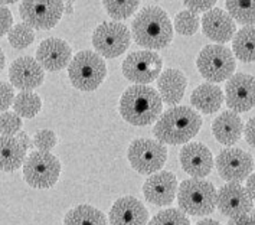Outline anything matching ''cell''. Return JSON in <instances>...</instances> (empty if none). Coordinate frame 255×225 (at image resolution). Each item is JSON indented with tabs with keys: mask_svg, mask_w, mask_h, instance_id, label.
I'll return each instance as SVG.
<instances>
[{
	"mask_svg": "<svg viewBox=\"0 0 255 225\" xmlns=\"http://www.w3.org/2000/svg\"><path fill=\"white\" fill-rule=\"evenodd\" d=\"M13 25V14L7 6L0 4V38L9 33Z\"/></svg>",
	"mask_w": 255,
	"mask_h": 225,
	"instance_id": "obj_37",
	"label": "cell"
},
{
	"mask_svg": "<svg viewBox=\"0 0 255 225\" xmlns=\"http://www.w3.org/2000/svg\"><path fill=\"white\" fill-rule=\"evenodd\" d=\"M14 95L16 94H14L12 84L0 81V113H4L9 107L12 106Z\"/></svg>",
	"mask_w": 255,
	"mask_h": 225,
	"instance_id": "obj_35",
	"label": "cell"
},
{
	"mask_svg": "<svg viewBox=\"0 0 255 225\" xmlns=\"http://www.w3.org/2000/svg\"><path fill=\"white\" fill-rule=\"evenodd\" d=\"M183 4H185V7H186V10H190V12H193V13H199V12H209V10H212L214 7H215L216 1L214 0H211V1H208V0H188V1H183Z\"/></svg>",
	"mask_w": 255,
	"mask_h": 225,
	"instance_id": "obj_36",
	"label": "cell"
},
{
	"mask_svg": "<svg viewBox=\"0 0 255 225\" xmlns=\"http://www.w3.org/2000/svg\"><path fill=\"white\" fill-rule=\"evenodd\" d=\"M179 159L182 169L195 179L208 176L214 169V156L208 146L202 143H188L183 146Z\"/></svg>",
	"mask_w": 255,
	"mask_h": 225,
	"instance_id": "obj_18",
	"label": "cell"
},
{
	"mask_svg": "<svg viewBox=\"0 0 255 225\" xmlns=\"http://www.w3.org/2000/svg\"><path fill=\"white\" fill-rule=\"evenodd\" d=\"M199 26H201V19L196 13L190 10H182L176 14L175 29L177 33L183 36H192L199 30Z\"/></svg>",
	"mask_w": 255,
	"mask_h": 225,
	"instance_id": "obj_30",
	"label": "cell"
},
{
	"mask_svg": "<svg viewBox=\"0 0 255 225\" xmlns=\"http://www.w3.org/2000/svg\"><path fill=\"white\" fill-rule=\"evenodd\" d=\"M177 186V179L173 173L161 171L150 175L146 179L143 185V195L156 207H167L175 201Z\"/></svg>",
	"mask_w": 255,
	"mask_h": 225,
	"instance_id": "obj_16",
	"label": "cell"
},
{
	"mask_svg": "<svg viewBox=\"0 0 255 225\" xmlns=\"http://www.w3.org/2000/svg\"><path fill=\"white\" fill-rule=\"evenodd\" d=\"M23 121L14 111H4L0 114V133L1 136H10L14 137L22 130Z\"/></svg>",
	"mask_w": 255,
	"mask_h": 225,
	"instance_id": "obj_33",
	"label": "cell"
},
{
	"mask_svg": "<svg viewBox=\"0 0 255 225\" xmlns=\"http://www.w3.org/2000/svg\"><path fill=\"white\" fill-rule=\"evenodd\" d=\"M216 207L222 212V215L228 218H235L253 211L254 201L251 199L245 186L237 182H228L221 186L218 192Z\"/></svg>",
	"mask_w": 255,
	"mask_h": 225,
	"instance_id": "obj_14",
	"label": "cell"
},
{
	"mask_svg": "<svg viewBox=\"0 0 255 225\" xmlns=\"http://www.w3.org/2000/svg\"><path fill=\"white\" fill-rule=\"evenodd\" d=\"M123 75L137 85H146L159 78L163 68L160 55L153 51H137L123 61Z\"/></svg>",
	"mask_w": 255,
	"mask_h": 225,
	"instance_id": "obj_10",
	"label": "cell"
},
{
	"mask_svg": "<svg viewBox=\"0 0 255 225\" xmlns=\"http://www.w3.org/2000/svg\"><path fill=\"white\" fill-rule=\"evenodd\" d=\"M228 14L234 19V22H238L245 26L255 25V0L254 1H237L228 0L225 1Z\"/></svg>",
	"mask_w": 255,
	"mask_h": 225,
	"instance_id": "obj_28",
	"label": "cell"
},
{
	"mask_svg": "<svg viewBox=\"0 0 255 225\" xmlns=\"http://www.w3.org/2000/svg\"><path fill=\"white\" fill-rule=\"evenodd\" d=\"M244 132V121L234 111H224L212 123L214 137L222 145H235L240 142Z\"/></svg>",
	"mask_w": 255,
	"mask_h": 225,
	"instance_id": "obj_22",
	"label": "cell"
},
{
	"mask_svg": "<svg viewBox=\"0 0 255 225\" xmlns=\"http://www.w3.org/2000/svg\"><path fill=\"white\" fill-rule=\"evenodd\" d=\"M65 13L64 1L48 0V1H22L19 4V14L32 29L49 30L58 25L62 14Z\"/></svg>",
	"mask_w": 255,
	"mask_h": 225,
	"instance_id": "obj_11",
	"label": "cell"
},
{
	"mask_svg": "<svg viewBox=\"0 0 255 225\" xmlns=\"http://www.w3.org/2000/svg\"><path fill=\"white\" fill-rule=\"evenodd\" d=\"M131 33L128 27L120 22H104L95 27L93 45L100 56L117 58L128 49Z\"/></svg>",
	"mask_w": 255,
	"mask_h": 225,
	"instance_id": "obj_9",
	"label": "cell"
},
{
	"mask_svg": "<svg viewBox=\"0 0 255 225\" xmlns=\"http://www.w3.org/2000/svg\"><path fill=\"white\" fill-rule=\"evenodd\" d=\"M64 6H65V10H67L68 13H72V3H69V1H64Z\"/></svg>",
	"mask_w": 255,
	"mask_h": 225,
	"instance_id": "obj_44",
	"label": "cell"
},
{
	"mask_svg": "<svg viewBox=\"0 0 255 225\" xmlns=\"http://www.w3.org/2000/svg\"><path fill=\"white\" fill-rule=\"evenodd\" d=\"M244 134L248 145L255 147V117L248 120V123L244 126Z\"/></svg>",
	"mask_w": 255,
	"mask_h": 225,
	"instance_id": "obj_39",
	"label": "cell"
},
{
	"mask_svg": "<svg viewBox=\"0 0 255 225\" xmlns=\"http://www.w3.org/2000/svg\"><path fill=\"white\" fill-rule=\"evenodd\" d=\"M42 108V100L32 91H20L14 95L13 111L22 119H33Z\"/></svg>",
	"mask_w": 255,
	"mask_h": 225,
	"instance_id": "obj_27",
	"label": "cell"
},
{
	"mask_svg": "<svg viewBox=\"0 0 255 225\" xmlns=\"http://www.w3.org/2000/svg\"><path fill=\"white\" fill-rule=\"evenodd\" d=\"M58 143V137L54 130L43 129L35 134L33 137V146L38 149V152H46L49 153Z\"/></svg>",
	"mask_w": 255,
	"mask_h": 225,
	"instance_id": "obj_34",
	"label": "cell"
},
{
	"mask_svg": "<svg viewBox=\"0 0 255 225\" xmlns=\"http://www.w3.org/2000/svg\"><path fill=\"white\" fill-rule=\"evenodd\" d=\"M203 33L211 40L218 42V45L227 43L237 33V25L234 19L224 9L214 7L212 10L203 14L201 20Z\"/></svg>",
	"mask_w": 255,
	"mask_h": 225,
	"instance_id": "obj_20",
	"label": "cell"
},
{
	"mask_svg": "<svg viewBox=\"0 0 255 225\" xmlns=\"http://www.w3.org/2000/svg\"><path fill=\"white\" fill-rule=\"evenodd\" d=\"M163 103L159 93L148 85H131L120 98V114L131 126H148L159 120Z\"/></svg>",
	"mask_w": 255,
	"mask_h": 225,
	"instance_id": "obj_3",
	"label": "cell"
},
{
	"mask_svg": "<svg viewBox=\"0 0 255 225\" xmlns=\"http://www.w3.org/2000/svg\"><path fill=\"white\" fill-rule=\"evenodd\" d=\"M225 101L234 113H247L255 107V77L248 74L232 75L225 87Z\"/></svg>",
	"mask_w": 255,
	"mask_h": 225,
	"instance_id": "obj_13",
	"label": "cell"
},
{
	"mask_svg": "<svg viewBox=\"0 0 255 225\" xmlns=\"http://www.w3.org/2000/svg\"><path fill=\"white\" fill-rule=\"evenodd\" d=\"M196 65L205 80L209 82H222L234 75L237 69V61L229 48L215 43L202 49Z\"/></svg>",
	"mask_w": 255,
	"mask_h": 225,
	"instance_id": "obj_6",
	"label": "cell"
},
{
	"mask_svg": "<svg viewBox=\"0 0 255 225\" xmlns=\"http://www.w3.org/2000/svg\"><path fill=\"white\" fill-rule=\"evenodd\" d=\"M135 43L148 49H163L173 38V25L167 13L159 6L143 7L131 23Z\"/></svg>",
	"mask_w": 255,
	"mask_h": 225,
	"instance_id": "obj_2",
	"label": "cell"
},
{
	"mask_svg": "<svg viewBox=\"0 0 255 225\" xmlns=\"http://www.w3.org/2000/svg\"><path fill=\"white\" fill-rule=\"evenodd\" d=\"M107 13L116 19V20H124L127 17H130L131 14H134V12L138 9V1L135 0H126V1H116V0H107L103 3Z\"/></svg>",
	"mask_w": 255,
	"mask_h": 225,
	"instance_id": "obj_31",
	"label": "cell"
},
{
	"mask_svg": "<svg viewBox=\"0 0 255 225\" xmlns=\"http://www.w3.org/2000/svg\"><path fill=\"white\" fill-rule=\"evenodd\" d=\"M177 204L180 211L192 217H205L215 211L218 191L205 179H186L177 186Z\"/></svg>",
	"mask_w": 255,
	"mask_h": 225,
	"instance_id": "obj_4",
	"label": "cell"
},
{
	"mask_svg": "<svg viewBox=\"0 0 255 225\" xmlns=\"http://www.w3.org/2000/svg\"><path fill=\"white\" fill-rule=\"evenodd\" d=\"M215 165L219 176L227 182L240 184L248 179V176L254 171L253 156L238 147H229L219 152Z\"/></svg>",
	"mask_w": 255,
	"mask_h": 225,
	"instance_id": "obj_12",
	"label": "cell"
},
{
	"mask_svg": "<svg viewBox=\"0 0 255 225\" xmlns=\"http://www.w3.org/2000/svg\"><path fill=\"white\" fill-rule=\"evenodd\" d=\"M127 159L135 172L153 175L161 171L167 160L166 146L151 139H135L128 146Z\"/></svg>",
	"mask_w": 255,
	"mask_h": 225,
	"instance_id": "obj_8",
	"label": "cell"
},
{
	"mask_svg": "<svg viewBox=\"0 0 255 225\" xmlns=\"http://www.w3.org/2000/svg\"><path fill=\"white\" fill-rule=\"evenodd\" d=\"M72 48L65 40L59 38H46L36 49V61L43 69L56 72L69 65Z\"/></svg>",
	"mask_w": 255,
	"mask_h": 225,
	"instance_id": "obj_17",
	"label": "cell"
},
{
	"mask_svg": "<svg viewBox=\"0 0 255 225\" xmlns=\"http://www.w3.org/2000/svg\"><path fill=\"white\" fill-rule=\"evenodd\" d=\"M148 225H190V221L185 212L175 208H169L157 212L150 220Z\"/></svg>",
	"mask_w": 255,
	"mask_h": 225,
	"instance_id": "obj_32",
	"label": "cell"
},
{
	"mask_svg": "<svg viewBox=\"0 0 255 225\" xmlns=\"http://www.w3.org/2000/svg\"><path fill=\"white\" fill-rule=\"evenodd\" d=\"M68 77L81 91H94L107 77V65L103 56L93 51H81L69 62Z\"/></svg>",
	"mask_w": 255,
	"mask_h": 225,
	"instance_id": "obj_5",
	"label": "cell"
},
{
	"mask_svg": "<svg viewBox=\"0 0 255 225\" xmlns=\"http://www.w3.org/2000/svg\"><path fill=\"white\" fill-rule=\"evenodd\" d=\"M9 80L12 87L20 91H32L42 85L45 80V69L32 56H20L14 59L9 68Z\"/></svg>",
	"mask_w": 255,
	"mask_h": 225,
	"instance_id": "obj_15",
	"label": "cell"
},
{
	"mask_svg": "<svg viewBox=\"0 0 255 225\" xmlns=\"http://www.w3.org/2000/svg\"><path fill=\"white\" fill-rule=\"evenodd\" d=\"M188 87V80L180 69L167 68L157 78V88L161 103L176 107L183 98Z\"/></svg>",
	"mask_w": 255,
	"mask_h": 225,
	"instance_id": "obj_21",
	"label": "cell"
},
{
	"mask_svg": "<svg viewBox=\"0 0 255 225\" xmlns=\"http://www.w3.org/2000/svg\"><path fill=\"white\" fill-rule=\"evenodd\" d=\"M108 223L110 225H147L148 211L143 202L134 197H121L113 204Z\"/></svg>",
	"mask_w": 255,
	"mask_h": 225,
	"instance_id": "obj_19",
	"label": "cell"
},
{
	"mask_svg": "<svg viewBox=\"0 0 255 225\" xmlns=\"http://www.w3.org/2000/svg\"><path fill=\"white\" fill-rule=\"evenodd\" d=\"M26 152L22 149L16 137L0 136V171L14 172L25 163Z\"/></svg>",
	"mask_w": 255,
	"mask_h": 225,
	"instance_id": "obj_24",
	"label": "cell"
},
{
	"mask_svg": "<svg viewBox=\"0 0 255 225\" xmlns=\"http://www.w3.org/2000/svg\"><path fill=\"white\" fill-rule=\"evenodd\" d=\"M234 56L242 62L255 61V26H245L240 29L232 38Z\"/></svg>",
	"mask_w": 255,
	"mask_h": 225,
	"instance_id": "obj_26",
	"label": "cell"
},
{
	"mask_svg": "<svg viewBox=\"0 0 255 225\" xmlns=\"http://www.w3.org/2000/svg\"><path fill=\"white\" fill-rule=\"evenodd\" d=\"M225 95L222 93L221 87L216 84H201L196 87L190 95V104L196 107L198 111L203 114H214L222 104H224Z\"/></svg>",
	"mask_w": 255,
	"mask_h": 225,
	"instance_id": "obj_23",
	"label": "cell"
},
{
	"mask_svg": "<svg viewBox=\"0 0 255 225\" xmlns=\"http://www.w3.org/2000/svg\"><path fill=\"white\" fill-rule=\"evenodd\" d=\"M227 225H255V211L244 214L235 218H229Z\"/></svg>",
	"mask_w": 255,
	"mask_h": 225,
	"instance_id": "obj_38",
	"label": "cell"
},
{
	"mask_svg": "<svg viewBox=\"0 0 255 225\" xmlns=\"http://www.w3.org/2000/svg\"><path fill=\"white\" fill-rule=\"evenodd\" d=\"M201 127L202 117L196 110L176 106L161 114L153 133L157 142L163 145H185L199 133Z\"/></svg>",
	"mask_w": 255,
	"mask_h": 225,
	"instance_id": "obj_1",
	"label": "cell"
},
{
	"mask_svg": "<svg viewBox=\"0 0 255 225\" xmlns=\"http://www.w3.org/2000/svg\"><path fill=\"white\" fill-rule=\"evenodd\" d=\"M14 137H16V140L20 143L22 149H23L25 152H27L29 149H32V147H33V140H30V139H29V136H27L26 132H22V130H20V132L17 133Z\"/></svg>",
	"mask_w": 255,
	"mask_h": 225,
	"instance_id": "obj_40",
	"label": "cell"
},
{
	"mask_svg": "<svg viewBox=\"0 0 255 225\" xmlns=\"http://www.w3.org/2000/svg\"><path fill=\"white\" fill-rule=\"evenodd\" d=\"M196 225H221V223H218L215 220H202Z\"/></svg>",
	"mask_w": 255,
	"mask_h": 225,
	"instance_id": "obj_42",
	"label": "cell"
},
{
	"mask_svg": "<svg viewBox=\"0 0 255 225\" xmlns=\"http://www.w3.org/2000/svg\"><path fill=\"white\" fill-rule=\"evenodd\" d=\"M245 189L248 191V194H250L251 199L255 202V173H251V175L248 176Z\"/></svg>",
	"mask_w": 255,
	"mask_h": 225,
	"instance_id": "obj_41",
	"label": "cell"
},
{
	"mask_svg": "<svg viewBox=\"0 0 255 225\" xmlns=\"http://www.w3.org/2000/svg\"><path fill=\"white\" fill-rule=\"evenodd\" d=\"M9 43L14 49H25L35 40V30L26 23H17L7 33Z\"/></svg>",
	"mask_w": 255,
	"mask_h": 225,
	"instance_id": "obj_29",
	"label": "cell"
},
{
	"mask_svg": "<svg viewBox=\"0 0 255 225\" xmlns=\"http://www.w3.org/2000/svg\"><path fill=\"white\" fill-rule=\"evenodd\" d=\"M64 225H108V223L104 212L93 205L84 204L67 212Z\"/></svg>",
	"mask_w": 255,
	"mask_h": 225,
	"instance_id": "obj_25",
	"label": "cell"
},
{
	"mask_svg": "<svg viewBox=\"0 0 255 225\" xmlns=\"http://www.w3.org/2000/svg\"><path fill=\"white\" fill-rule=\"evenodd\" d=\"M61 175V162L52 153L32 152L23 163V179L35 189H51Z\"/></svg>",
	"mask_w": 255,
	"mask_h": 225,
	"instance_id": "obj_7",
	"label": "cell"
},
{
	"mask_svg": "<svg viewBox=\"0 0 255 225\" xmlns=\"http://www.w3.org/2000/svg\"><path fill=\"white\" fill-rule=\"evenodd\" d=\"M4 65H6V56H4V53H3V51L0 49V72L3 71V68H4Z\"/></svg>",
	"mask_w": 255,
	"mask_h": 225,
	"instance_id": "obj_43",
	"label": "cell"
}]
</instances>
